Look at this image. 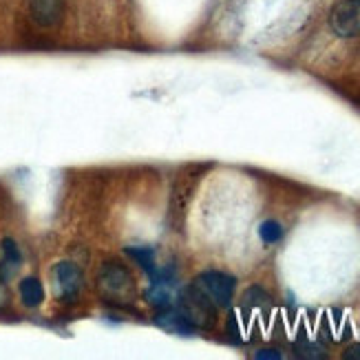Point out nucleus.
I'll use <instances>...</instances> for the list:
<instances>
[{
	"instance_id": "obj_13",
	"label": "nucleus",
	"mask_w": 360,
	"mask_h": 360,
	"mask_svg": "<svg viewBox=\"0 0 360 360\" xmlns=\"http://www.w3.org/2000/svg\"><path fill=\"white\" fill-rule=\"evenodd\" d=\"M257 358H270V360H278L281 358V354L278 352H274V349H263V352H257Z\"/></svg>"
},
{
	"instance_id": "obj_15",
	"label": "nucleus",
	"mask_w": 360,
	"mask_h": 360,
	"mask_svg": "<svg viewBox=\"0 0 360 360\" xmlns=\"http://www.w3.org/2000/svg\"><path fill=\"white\" fill-rule=\"evenodd\" d=\"M347 358H360V345H356V347H352L347 354H345Z\"/></svg>"
},
{
	"instance_id": "obj_3",
	"label": "nucleus",
	"mask_w": 360,
	"mask_h": 360,
	"mask_svg": "<svg viewBox=\"0 0 360 360\" xmlns=\"http://www.w3.org/2000/svg\"><path fill=\"white\" fill-rule=\"evenodd\" d=\"M195 285L203 294H206L217 307H228L232 303V296H234V288H237V281H234V276H230L226 272L208 270V272H201L195 278Z\"/></svg>"
},
{
	"instance_id": "obj_5",
	"label": "nucleus",
	"mask_w": 360,
	"mask_h": 360,
	"mask_svg": "<svg viewBox=\"0 0 360 360\" xmlns=\"http://www.w3.org/2000/svg\"><path fill=\"white\" fill-rule=\"evenodd\" d=\"M53 288L60 301H75L82 290V270L71 261H60L53 268Z\"/></svg>"
},
{
	"instance_id": "obj_2",
	"label": "nucleus",
	"mask_w": 360,
	"mask_h": 360,
	"mask_svg": "<svg viewBox=\"0 0 360 360\" xmlns=\"http://www.w3.org/2000/svg\"><path fill=\"white\" fill-rule=\"evenodd\" d=\"M179 311L195 330H210L217 323V305L195 283L181 292Z\"/></svg>"
},
{
	"instance_id": "obj_6",
	"label": "nucleus",
	"mask_w": 360,
	"mask_h": 360,
	"mask_svg": "<svg viewBox=\"0 0 360 360\" xmlns=\"http://www.w3.org/2000/svg\"><path fill=\"white\" fill-rule=\"evenodd\" d=\"M155 323H158L162 330L170 332V334H179V336H191L195 332V327L184 319V314L179 309H162L158 316H155Z\"/></svg>"
},
{
	"instance_id": "obj_7",
	"label": "nucleus",
	"mask_w": 360,
	"mask_h": 360,
	"mask_svg": "<svg viewBox=\"0 0 360 360\" xmlns=\"http://www.w3.org/2000/svg\"><path fill=\"white\" fill-rule=\"evenodd\" d=\"M20 301L25 307H38L44 301V288L36 276H27L20 281Z\"/></svg>"
},
{
	"instance_id": "obj_10",
	"label": "nucleus",
	"mask_w": 360,
	"mask_h": 360,
	"mask_svg": "<svg viewBox=\"0 0 360 360\" xmlns=\"http://www.w3.org/2000/svg\"><path fill=\"white\" fill-rule=\"evenodd\" d=\"M259 237L263 239V243H276L283 237V228L276 221H263L259 226Z\"/></svg>"
},
{
	"instance_id": "obj_4",
	"label": "nucleus",
	"mask_w": 360,
	"mask_h": 360,
	"mask_svg": "<svg viewBox=\"0 0 360 360\" xmlns=\"http://www.w3.org/2000/svg\"><path fill=\"white\" fill-rule=\"evenodd\" d=\"M330 27L340 38L360 36V0H340L330 11Z\"/></svg>"
},
{
	"instance_id": "obj_9",
	"label": "nucleus",
	"mask_w": 360,
	"mask_h": 360,
	"mask_svg": "<svg viewBox=\"0 0 360 360\" xmlns=\"http://www.w3.org/2000/svg\"><path fill=\"white\" fill-rule=\"evenodd\" d=\"M127 255L146 272L155 274V250L150 245H142V248H127Z\"/></svg>"
},
{
	"instance_id": "obj_1",
	"label": "nucleus",
	"mask_w": 360,
	"mask_h": 360,
	"mask_svg": "<svg viewBox=\"0 0 360 360\" xmlns=\"http://www.w3.org/2000/svg\"><path fill=\"white\" fill-rule=\"evenodd\" d=\"M98 288L106 301L117 305H127L135 299V278L127 265L122 263L108 261L102 265L98 274Z\"/></svg>"
},
{
	"instance_id": "obj_8",
	"label": "nucleus",
	"mask_w": 360,
	"mask_h": 360,
	"mask_svg": "<svg viewBox=\"0 0 360 360\" xmlns=\"http://www.w3.org/2000/svg\"><path fill=\"white\" fill-rule=\"evenodd\" d=\"M60 3L62 0H31L36 18L44 25H51L60 18Z\"/></svg>"
},
{
	"instance_id": "obj_11",
	"label": "nucleus",
	"mask_w": 360,
	"mask_h": 360,
	"mask_svg": "<svg viewBox=\"0 0 360 360\" xmlns=\"http://www.w3.org/2000/svg\"><path fill=\"white\" fill-rule=\"evenodd\" d=\"M3 255H5V265H11V268H18L22 261L18 245H15V241H11V239L3 241Z\"/></svg>"
},
{
	"instance_id": "obj_14",
	"label": "nucleus",
	"mask_w": 360,
	"mask_h": 360,
	"mask_svg": "<svg viewBox=\"0 0 360 360\" xmlns=\"http://www.w3.org/2000/svg\"><path fill=\"white\" fill-rule=\"evenodd\" d=\"M7 299H9V294H7V288L3 283V278H0V309H3L7 305Z\"/></svg>"
},
{
	"instance_id": "obj_12",
	"label": "nucleus",
	"mask_w": 360,
	"mask_h": 360,
	"mask_svg": "<svg viewBox=\"0 0 360 360\" xmlns=\"http://www.w3.org/2000/svg\"><path fill=\"white\" fill-rule=\"evenodd\" d=\"M245 303L248 305H252V307H263V305H268L270 303V296L265 294L261 288H250L245 292Z\"/></svg>"
}]
</instances>
